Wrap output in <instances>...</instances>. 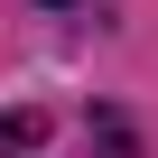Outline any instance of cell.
<instances>
[{"label":"cell","instance_id":"1","mask_svg":"<svg viewBox=\"0 0 158 158\" xmlns=\"http://www.w3.org/2000/svg\"><path fill=\"white\" fill-rule=\"evenodd\" d=\"M37 139H47L37 112H0V158H19V149H37Z\"/></svg>","mask_w":158,"mask_h":158},{"label":"cell","instance_id":"2","mask_svg":"<svg viewBox=\"0 0 158 158\" xmlns=\"http://www.w3.org/2000/svg\"><path fill=\"white\" fill-rule=\"evenodd\" d=\"M93 139H102V158H139V139H130V130H121V121H112V112H102V121H93Z\"/></svg>","mask_w":158,"mask_h":158}]
</instances>
